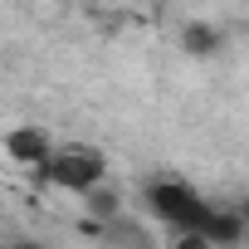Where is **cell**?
<instances>
[{
	"instance_id": "cell-1",
	"label": "cell",
	"mask_w": 249,
	"mask_h": 249,
	"mask_svg": "<svg viewBox=\"0 0 249 249\" xmlns=\"http://www.w3.org/2000/svg\"><path fill=\"white\" fill-rule=\"evenodd\" d=\"M147 210L181 244H205V230H210V215H215V205L186 181H152L147 186Z\"/></svg>"
},
{
	"instance_id": "cell-4",
	"label": "cell",
	"mask_w": 249,
	"mask_h": 249,
	"mask_svg": "<svg viewBox=\"0 0 249 249\" xmlns=\"http://www.w3.org/2000/svg\"><path fill=\"white\" fill-rule=\"evenodd\" d=\"M181 49L196 54V59H210V54L225 49V30H215V25H205V20H191V25L181 30Z\"/></svg>"
},
{
	"instance_id": "cell-6",
	"label": "cell",
	"mask_w": 249,
	"mask_h": 249,
	"mask_svg": "<svg viewBox=\"0 0 249 249\" xmlns=\"http://www.w3.org/2000/svg\"><path fill=\"white\" fill-rule=\"evenodd\" d=\"M239 215H244V225H249V196H244V200H239Z\"/></svg>"
},
{
	"instance_id": "cell-5",
	"label": "cell",
	"mask_w": 249,
	"mask_h": 249,
	"mask_svg": "<svg viewBox=\"0 0 249 249\" xmlns=\"http://www.w3.org/2000/svg\"><path fill=\"white\" fill-rule=\"evenodd\" d=\"M83 210L93 215V220H112V215H122V200H117V191L112 186H93V191H83Z\"/></svg>"
},
{
	"instance_id": "cell-2",
	"label": "cell",
	"mask_w": 249,
	"mask_h": 249,
	"mask_svg": "<svg viewBox=\"0 0 249 249\" xmlns=\"http://www.w3.org/2000/svg\"><path fill=\"white\" fill-rule=\"evenodd\" d=\"M44 181L49 186H59V191H93L98 181H103V171H107V161H103V152H93V147H59L44 166Z\"/></svg>"
},
{
	"instance_id": "cell-3",
	"label": "cell",
	"mask_w": 249,
	"mask_h": 249,
	"mask_svg": "<svg viewBox=\"0 0 249 249\" xmlns=\"http://www.w3.org/2000/svg\"><path fill=\"white\" fill-rule=\"evenodd\" d=\"M5 152H10L15 161H25V166H44V161L54 157V142H49L44 127H15V132L5 137Z\"/></svg>"
}]
</instances>
